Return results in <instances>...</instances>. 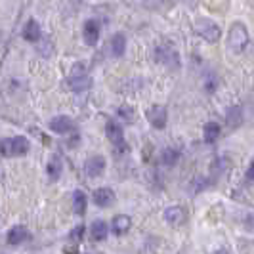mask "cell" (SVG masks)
Returning <instances> with one entry per match:
<instances>
[{"instance_id": "obj_1", "label": "cell", "mask_w": 254, "mask_h": 254, "mask_svg": "<svg viewBox=\"0 0 254 254\" xmlns=\"http://www.w3.org/2000/svg\"><path fill=\"white\" fill-rule=\"evenodd\" d=\"M27 151H29V140L25 136L0 140V155L2 157H19V155H27Z\"/></svg>"}, {"instance_id": "obj_2", "label": "cell", "mask_w": 254, "mask_h": 254, "mask_svg": "<svg viewBox=\"0 0 254 254\" xmlns=\"http://www.w3.org/2000/svg\"><path fill=\"white\" fill-rule=\"evenodd\" d=\"M228 44H229V48L233 52H237V54L247 48V44H249V33H247L245 25L235 23V25L231 27L229 37H228Z\"/></svg>"}, {"instance_id": "obj_3", "label": "cell", "mask_w": 254, "mask_h": 254, "mask_svg": "<svg viewBox=\"0 0 254 254\" xmlns=\"http://www.w3.org/2000/svg\"><path fill=\"white\" fill-rule=\"evenodd\" d=\"M105 134H107V138H109L111 143L115 145L117 153L128 151V145H127V141H125V134H123V128H121L119 123L109 121V123H107V127H105Z\"/></svg>"}, {"instance_id": "obj_4", "label": "cell", "mask_w": 254, "mask_h": 254, "mask_svg": "<svg viewBox=\"0 0 254 254\" xmlns=\"http://www.w3.org/2000/svg\"><path fill=\"white\" fill-rule=\"evenodd\" d=\"M195 31L206 42H218V38H220V27L216 23H212V21H208V19H199L195 23Z\"/></svg>"}, {"instance_id": "obj_5", "label": "cell", "mask_w": 254, "mask_h": 254, "mask_svg": "<svg viewBox=\"0 0 254 254\" xmlns=\"http://www.w3.org/2000/svg\"><path fill=\"white\" fill-rule=\"evenodd\" d=\"M48 128L56 134H67V132H73L75 130V121L65 117V115H60V117H54L48 123Z\"/></svg>"}, {"instance_id": "obj_6", "label": "cell", "mask_w": 254, "mask_h": 254, "mask_svg": "<svg viewBox=\"0 0 254 254\" xmlns=\"http://www.w3.org/2000/svg\"><path fill=\"white\" fill-rule=\"evenodd\" d=\"M82 38L86 46H96V42L100 40V23L96 19H86L82 27Z\"/></svg>"}, {"instance_id": "obj_7", "label": "cell", "mask_w": 254, "mask_h": 254, "mask_svg": "<svg viewBox=\"0 0 254 254\" xmlns=\"http://www.w3.org/2000/svg\"><path fill=\"white\" fill-rule=\"evenodd\" d=\"M145 117H147V121L151 123V127L159 128V130L165 128L166 121H168V115H166V109L163 105H153V107H149Z\"/></svg>"}, {"instance_id": "obj_8", "label": "cell", "mask_w": 254, "mask_h": 254, "mask_svg": "<svg viewBox=\"0 0 254 254\" xmlns=\"http://www.w3.org/2000/svg\"><path fill=\"white\" fill-rule=\"evenodd\" d=\"M84 170H86V176H88V178H98V176H102L103 170H105V159H103L102 155L90 157L88 161L84 163Z\"/></svg>"}, {"instance_id": "obj_9", "label": "cell", "mask_w": 254, "mask_h": 254, "mask_svg": "<svg viewBox=\"0 0 254 254\" xmlns=\"http://www.w3.org/2000/svg\"><path fill=\"white\" fill-rule=\"evenodd\" d=\"M155 56H157V62L168 65V67H178L180 65L178 54L172 50V48H168V46H159L155 50Z\"/></svg>"}, {"instance_id": "obj_10", "label": "cell", "mask_w": 254, "mask_h": 254, "mask_svg": "<svg viewBox=\"0 0 254 254\" xmlns=\"http://www.w3.org/2000/svg\"><path fill=\"white\" fill-rule=\"evenodd\" d=\"M23 38H25L27 42H38L40 37H42V31H40V25H38L37 19H29L23 27Z\"/></svg>"}, {"instance_id": "obj_11", "label": "cell", "mask_w": 254, "mask_h": 254, "mask_svg": "<svg viewBox=\"0 0 254 254\" xmlns=\"http://www.w3.org/2000/svg\"><path fill=\"white\" fill-rule=\"evenodd\" d=\"M92 199H94V203L98 204V206L105 208V206H109L115 201V193L109 188H100V190L94 191Z\"/></svg>"}, {"instance_id": "obj_12", "label": "cell", "mask_w": 254, "mask_h": 254, "mask_svg": "<svg viewBox=\"0 0 254 254\" xmlns=\"http://www.w3.org/2000/svg\"><path fill=\"white\" fill-rule=\"evenodd\" d=\"M29 237H31L29 229L23 228V226H15V228H12L10 231H8L6 241L10 243V245H19V243H25Z\"/></svg>"}, {"instance_id": "obj_13", "label": "cell", "mask_w": 254, "mask_h": 254, "mask_svg": "<svg viewBox=\"0 0 254 254\" xmlns=\"http://www.w3.org/2000/svg\"><path fill=\"white\" fill-rule=\"evenodd\" d=\"M165 220L172 226H180L186 220V210L182 206H168L165 210Z\"/></svg>"}, {"instance_id": "obj_14", "label": "cell", "mask_w": 254, "mask_h": 254, "mask_svg": "<svg viewBox=\"0 0 254 254\" xmlns=\"http://www.w3.org/2000/svg\"><path fill=\"white\" fill-rule=\"evenodd\" d=\"M109 48H111V54H113L115 58H121L125 54V50H127V37L123 33H117L111 38V42H109Z\"/></svg>"}, {"instance_id": "obj_15", "label": "cell", "mask_w": 254, "mask_h": 254, "mask_svg": "<svg viewBox=\"0 0 254 254\" xmlns=\"http://www.w3.org/2000/svg\"><path fill=\"white\" fill-rule=\"evenodd\" d=\"M46 172H48V178L50 182H58L62 172H64V165H62V159L60 157H52L46 166Z\"/></svg>"}, {"instance_id": "obj_16", "label": "cell", "mask_w": 254, "mask_h": 254, "mask_svg": "<svg viewBox=\"0 0 254 254\" xmlns=\"http://www.w3.org/2000/svg\"><path fill=\"white\" fill-rule=\"evenodd\" d=\"M86 204H88V199H86L84 191L76 190L73 193V210H75V214H78V216L86 214Z\"/></svg>"}, {"instance_id": "obj_17", "label": "cell", "mask_w": 254, "mask_h": 254, "mask_svg": "<svg viewBox=\"0 0 254 254\" xmlns=\"http://www.w3.org/2000/svg\"><path fill=\"white\" fill-rule=\"evenodd\" d=\"M67 86L73 90V92H84V90H88L90 86H92V80H90L88 76H78V78L69 76Z\"/></svg>"}, {"instance_id": "obj_18", "label": "cell", "mask_w": 254, "mask_h": 254, "mask_svg": "<svg viewBox=\"0 0 254 254\" xmlns=\"http://www.w3.org/2000/svg\"><path fill=\"white\" fill-rule=\"evenodd\" d=\"M107 233H109V228H107V224L103 220H96L92 224V239L94 241H103L107 237Z\"/></svg>"}, {"instance_id": "obj_19", "label": "cell", "mask_w": 254, "mask_h": 254, "mask_svg": "<svg viewBox=\"0 0 254 254\" xmlns=\"http://www.w3.org/2000/svg\"><path fill=\"white\" fill-rule=\"evenodd\" d=\"M130 218L128 216H125V214H121V216H115V220H113V231L117 233V235H123V233H127L128 229H130Z\"/></svg>"}, {"instance_id": "obj_20", "label": "cell", "mask_w": 254, "mask_h": 254, "mask_svg": "<svg viewBox=\"0 0 254 254\" xmlns=\"http://www.w3.org/2000/svg\"><path fill=\"white\" fill-rule=\"evenodd\" d=\"M218 136H220V125L218 123H206V127H204V140L208 141V143H212V141L218 140Z\"/></svg>"}, {"instance_id": "obj_21", "label": "cell", "mask_w": 254, "mask_h": 254, "mask_svg": "<svg viewBox=\"0 0 254 254\" xmlns=\"http://www.w3.org/2000/svg\"><path fill=\"white\" fill-rule=\"evenodd\" d=\"M178 159H180V151L172 149V147L165 149V151H163V155H161V161H163V165H166V166L176 165V161H178Z\"/></svg>"}, {"instance_id": "obj_22", "label": "cell", "mask_w": 254, "mask_h": 254, "mask_svg": "<svg viewBox=\"0 0 254 254\" xmlns=\"http://www.w3.org/2000/svg\"><path fill=\"white\" fill-rule=\"evenodd\" d=\"M82 235H84V226H76V228L69 233V241L73 243V245H76V243H80Z\"/></svg>"}, {"instance_id": "obj_23", "label": "cell", "mask_w": 254, "mask_h": 254, "mask_svg": "<svg viewBox=\"0 0 254 254\" xmlns=\"http://www.w3.org/2000/svg\"><path fill=\"white\" fill-rule=\"evenodd\" d=\"M71 76L73 78H78V76H86V67L82 64H75L73 69H71Z\"/></svg>"}, {"instance_id": "obj_24", "label": "cell", "mask_w": 254, "mask_h": 254, "mask_svg": "<svg viewBox=\"0 0 254 254\" xmlns=\"http://www.w3.org/2000/svg\"><path fill=\"white\" fill-rule=\"evenodd\" d=\"M119 117H123V119H127L128 123H132L134 121V111L130 107H121L119 109Z\"/></svg>"}, {"instance_id": "obj_25", "label": "cell", "mask_w": 254, "mask_h": 254, "mask_svg": "<svg viewBox=\"0 0 254 254\" xmlns=\"http://www.w3.org/2000/svg\"><path fill=\"white\" fill-rule=\"evenodd\" d=\"M247 180H254V163H251L249 170H247Z\"/></svg>"}, {"instance_id": "obj_26", "label": "cell", "mask_w": 254, "mask_h": 254, "mask_svg": "<svg viewBox=\"0 0 254 254\" xmlns=\"http://www.w3.org/2000/svg\"><path fill=\"white\" fill-rule=\"evenodd\" d=\"M64 253L65 254H75L76 253V245H71V247H67Z\"/></svg>"}, {"instance_id": "obj_27", "label": "cell", "mask_w": 254, "mask_h": 254, "mask_svg": "<svg viewBox=\"0 0 254 254\" xmlns=\"http://www.w3.org/2000/svg\"><path fill=\"white\" fill-rule=\"evenodd\" d=\"M214 254H228L226 251H218V253H214Z\"/></svg>"}]
</instances>
